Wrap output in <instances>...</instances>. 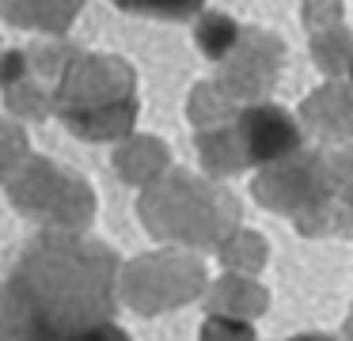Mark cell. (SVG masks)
I'll return each mask as SVG.
<instances>
[{"label": "cell", "mask_w": 353, "mask_h": 341, "mask_svg": "<svg viewBox=\"0 0 353 341\" xmlns=\"http://www.w3.org/2000/svg\"><path fill=\"white\" fill-rule=\"evenodd\" d=\"M27 68H31V57L23 50L0 53V87H12V83L27 80Z\"/></svg>", "instance_id": "cell-12"}, {"label": "cell", "mask_w": 353, "mask_h": 341, "mask_svg": "<svg viewBox=\"0 0 353 341\" xmlns=\"http://www.w3.org/2000/svg\"><path fill=\"white\" fill-rule=\"evenodd\" d=\"M114 167H118V174H122L130 186L148 182V178H156V174H160V167H163V148L152 141V136L125 141L122 148L114 152Z\"/></svg>", "instance_id": "cell-6"}, {"label": "cell", "mask_w": 353, "mask_h": 341, "mask_svg": "<svg viewBox=\"0 0 353 341\" xmlns=\"http://www.w3.org/2000/svg\"><path fill=\"white\" fill-rule=\"evenodd\" d=\"M27 156H31V148H27V133L19 125H12V121L0 118V182H8Z\"/></svg>", "instance_id": "cell-10"}, {"label": "cell", "mask_w": 353, "mask_h": 341, "mask_svg": "<svg viewBox=\"0 0 353 341\" xmlns=\"http://www.w3.org/2000/svg\"><path fill=\"white\" fill-rule=\"evenodd\" d=\"M201 341H254V326L232 315H209L201 326Z\"/></svg>", "instance_id": "cell-11"}, {"label": "cell", "mask_w": 353, "mask_h": 341, "mask_svg": "<svg viewBox=\"0 0 353 341\" xmlns=\"http://www.w3.org/2000/svg\"><path fill=\"white\" fill-rule=\"evenodd\" d=\"M8 201L42 231H84L95 216V194L80 174L46 156H27L8 178Z\"/></svg>", "instance_id": "cell-3"}, {"label": "cell", "mask_w": 353, "mask_h": 341, "mask_svg": "<svg viewBox=\"0 0 353 341\" xmlns=\"http://www.w3.org/2000/svg\"><path fill=\"white\" fill-rule=\"evenodd\" d=\"M236 38H239V27L228 19V15H221V12L201 15V23L194 27V42H198L201 53H205V57H213V61H221L224 53L236 45Z\"/></svg>", "instance_id": "cell-7"}, {"label": "cell", "mask_w": 353, "mask_h": 341, "mask_svg": "<svg viewBox=\"0 0 353 341\" xmlns=\"http://www.w3.org/2000/svg\"><path fill=\"white\" fill-rule=\"evenodd\" d=\"M80 8H84V0H0V15L12 27L46 30V34L69 30V23L77 19Z\"/></svg>", "instance_id": "cell-5"}, {"label": "cell", "mask_w": 353, "mask_h": 341, "mask_svg": "<svg viewBox=\"0 0 353 341\" xmlns=\"http://www.w3.org/2000/svg\"><path fill=\"white\" fill-rule=\"evenodd\" d=\"M110 4L130 15H148V19H190L205 0H110Z\"/></svg>", "instance_id": "cell-8"}, {"label": "cell", "mask_w": 353, "mask_h": 341, "mask_svg": "<svg viewBox=\"0 0 353 341\" xmlns=\"http://www.w3.org/2000/svg\"><path fill=\"white\" fill-rule=\"evenodd\" d=\"M50 110L80 141H122L137 118V76L110 53H72L57 76Z\"/></svg>", "instance_id": "cell-2"}, {"label": "cell", "mask_w": 353, "mask_h": 341, "mask_svg": "<svg viewBox=\"0 0 353 341\" xmlns=\"http://www.w3.org/2000/svg\"><path fill=\"white\" fill-rule=\"evenodd\" d=\"M4 106L19 118H46L50 114V95L46 87H34V83L19 80L12 87H4Z\"/></svg>", "instance_id": "cell-9"}, {"label": "cell", "mask_w": 353, "mask_h": 341, "mask_svg": "<svg viewBox=\"0 0 353 341\" xmlns=\"http://www.w3.org/2000/svg\"><path fill=\"white\" fill-rule=\"evenodd\" d=\"M114 247L88 231H39L0 280V341H72L118 315Z\"/></svg>", "instance_id": "cell-1"}, {"label": "cell", "mask_w": 353, "mask_h": 341, "mask_svg": "<svg viewBox=\"0 0 353 341\" xmlns=\"http://www.w3.org/2000/svg\"><path fill=\"white\" fill-rule=\"evenodd\" d=\"M292 341H338V338H330V333H296Z\"/></svg>", "instance_id": "cell-14"}, {"label": "cell", "mask_w": 353, "mask_h": 341, "mask_svg": "<svg viewBox=\"0 0 353 341\" xmlns=\"http://www.w3.org/2000/svg\"><path fill=\"white\" fill-rule=\"evenodd\" d=\"M239 136H243L247 159H277L296 144V129L274 106H254L239 118Z\"/></svg>", "instance_id": "cell-4"}, {"label": "cell", "mask_w": 353, "mask_h": 341, "mask_svg": "<svg viewBox=\"0 0 353 341\" xmlns=\"http://www.w3.org/2000/svg\"><path fill=\"white\" fill-rule=\"evenodd\" d=\"M72 341H133V338L118 322H99V326H92V330L77 333Z\"/></svg>", "instance_id": "cell-13"}]
</instances>
